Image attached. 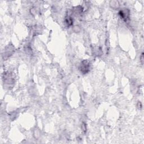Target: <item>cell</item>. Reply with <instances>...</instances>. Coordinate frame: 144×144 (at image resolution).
<instances>
[{"mask_svg": "<svg viewBox=\"0 0 144 144\" xmlns=\"http://www.w3.org/2000/svg\"><path fill=\"white\" fill-rule=\"evenodd\" d=\"M119 15L122 18L124 21H127L129 19V16H130V11L128 9H124L123 10H121L119 13Z\"/></svg>", "mask_w": 144, "mask_h": 144, "instance_id": "2", "label": "cell"}, {"mask_svg": "<svg viewBox=\"0 0 144 144\" xmlns=\"http://www.w3.org/2000/svg\"><path fill=\"white\" fill-rule=\"evenodd\" d=\"M66 23L67 24V25L68 26L72 25L73 24V19L71 17H68L66 19Z\"/></svg>", "mask_w": 144, "mask_h": 144, "instance_id": "3", "label": "cell"}, {"mask_svg": "<svg viewBox=\"0 0 144 144\" xmlns=\"http://www.w3.org/2000/svg\"><path fill=\"white\" fill-rule=\"evenodd\" d=\"M90 64L88 60H83L81 64L80 67H79L80 71L83 74L88 73L90 70Z\"/></svg>", "mask_w": 144, "mask_h": 144, "instance_id": "1", "label": "cell"}, {"mask_svg": "<svg viewBox=\"0 0 144 144\" xmlns=\"http://www.w3.org/2000/svg\"><path fill=\"white\" fill-rule=\"evenodd\" d=\"M143 53L142 54V55H141V63L142 64H143V60H144V55H143Z\"/></svg>", "mask_w": 144, "mask_h": 144, "instance_id": "4", "label": "cell"}]
</instances>
